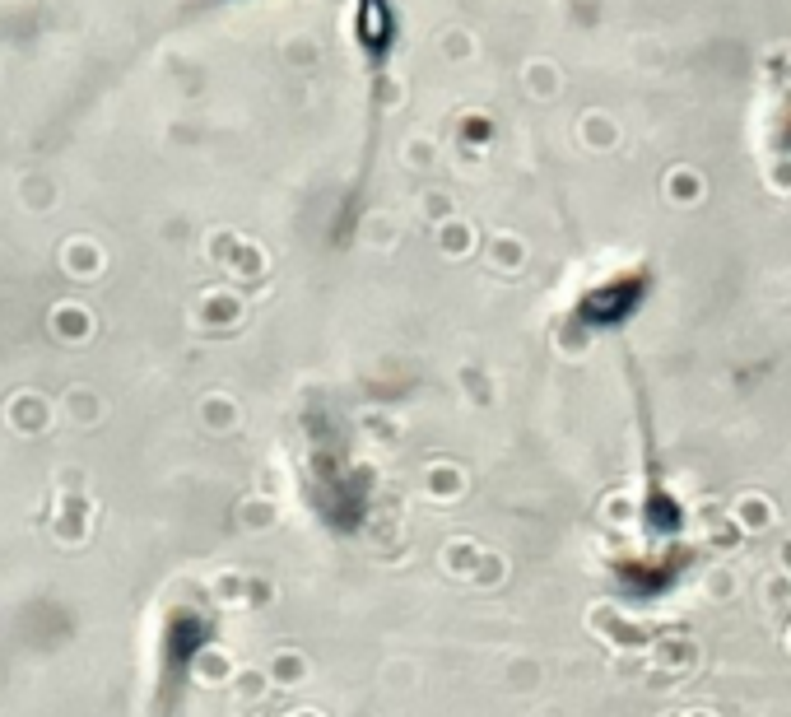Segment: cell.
<instances>
[{
	"label": "cell",
	"instance_id": "obj_1",
	"mask_svg": "<svg viewBox=\"0 0 791 717\" xmlns=\"http://www.w3.org/2000/svg\"><path fill=\"white\" fill-rule=\"evenodd\" d=\"M647 294H652V271L629 266V271H615L582 289L573 312H568V322L582 326V331H619V326H629L643 312Z\"/></svg>",
	"mask_w": 791,
	"mask_h": 717
},
{
	"label": "cell",
	"instance_id": "obj_2",
	"mask_svg": "<svg viewBox=\"0 0 791 717\" xmlns=\"http://www.w3.org/2000/svg\"><path fill=\"white\" fill-rule=\"evenodd\" d=\"M312 471L326 485L317 489V503H322V513L336 517V527L368 517V503H373V475H368V466H354L345 452H331V457L312 461Z\"/></svg>",
	"mask_w": 791,
	"mask_h": 717
},
{
	"label": "cell",
	"instance_id": "obj_3",
	"mask_svg": "<svg viewBox=\"0 0 791 717\" xmlns=\"http://www.w3.org/2000/svg\"><path fill=\"white\" fill-rule=\"evenodd\" d=\"M354 47H359L363 66L382 75L391 56L401 47V14L396 0H354Z\"/></svg>",
	"mask_w": 791,
	"mask_h": 717
},
{
	"label": "cell",
	"instance_id": "obj_4",
	"mask_svg": "<svg viewBox=\"0 0 791 717\" xmlns=\"http://www.w3.org/2000/svg\"><path fill=\"white\" fill-rule=\"evenodd\" d=\"M778 149H782V154H787V159H791V112H787V117H782V126H778Z\"/></svg>",
	"mask_w": 791,
	"mask_h": 717
}]
</instances>
